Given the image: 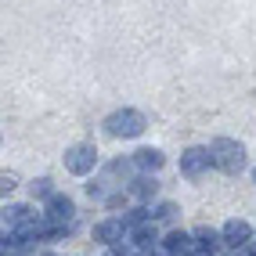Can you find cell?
Listing matches in <instances>:
<instances>
[{
	"label": "cell",
	"mask_w": 256,
	"mask_h": 256,
	"mask_svg": "<svg viewBox=\"0 0 256 256\" xmlns=\"http://www.w3.org/2000/svg\"><path fill=\"white\" fill-rule=\"evenodd\" d=\"M210 156H213V166L224 170V174H242L246 170V148L231 138H216L210 144Z\"/></svg>",
	"instance_id": "obj_1"
},
{
	"label": "cell",
	"mask_w": 256,
	"mask_h": 256,
	"mask_svg": "<svg viewBox=\"0 0 256 256\" xmlns=\"http://www.w3.org/2000/svg\"><path fill=\"white\" fill-rule=\"evenodd\" d=\"M72 213H76L72 198L62 195V192H54V195L47 198V206H44V220H50V224H69Z\"/></svg>",
	"instance_id": "obj_6"
},
{
	"label": "cell",
	"mask_w": 256,
	"mask_h": 256,
	"mask_svg": "<svg viewBox=\"0 0 256 256\" xmlns=\"http://www.w3.org/2000/svg\"><path fill=\"white\" fill-rule=\"evenodd\" d=\"M156 216H159V220H174V216H177V206H174V202H162V206L156 210Z\"/></svg>",
	"instance_id": "obj_15"
},
{
	"label": "cell",
	"mask_w": 256,
	"mask_h": 256,
	"mask_svg": "<svg viewBox=\"0 0 256 256\" xmlns=\"http://www.w3.org/2000/svg\"><path fill=\"white\" fill-rule=\"evenodd\" d=\"M242 252L246 256H256V246H242Z\"/></svg>",
	"instance_id": "obj_20"
},
{
	"label": "cell",
	"mask_w": 256,
	"mask_h": 256,
	"mask_svg": "<svg viewBox=\"0 0 256 256\" xmlns=\"http://www.w3.org/2000/svg\"><path fill=\"white\" fill-rule=\"evenodd\" d=\"M138 256H162V252H156V246H148V249H138Z\"/></svg>",
	"instance_id": "obj_18"
},
{
	"label": "cell",
	"mask_w": 256,
	"mask_h": 256,
	"mask_svg": "<svg viewBox=\"0 0 256 256\" xmlns=\"http://www.w3.org/2000/svg\"><path fill=\"white\" fill-rule=\"evenodd\" d=\"M14 184H18V177H14V174H4V177H0V192L11 195V192H14Z\"/></svg>",
	"instance_id": "obj_16"
},
{
	"label": "cell",
	"mask_w": 256,
	"mask_h": 256,
	"mask_svg": "<svg viewBox=\"0 0 256 256\" xmlns=\"http://www.w3.org/2000/svg\"><path fill=\"white\" fill-rule=\"evenodd\" d=\"M210 166H213L210 148H188L184 156H180V174H184V177H202Z\"/></svg>",
	"instance_id": "obj_4"
},
{
	"label": "cell",
	"mask_w": 256,
	"mask_h": 256,
	"mask_svg": "<svg viewBox=\"0 0 256 256\" xmlns=\"http://www.w3.org/2000/svg\"><path fill=\"white\" fill-rule=\"evenodd\" d=\"M252 184H256V170H252Z\"/></svg>",
	"instance_id": "obj_21"
},
{
	"label": "cell",
	"mask_w": 256,
	"mask_h": 256,
	"mask_svg": "<svg viewBox=\"0 0 256 256\" xmlns=\"http://www.w3.org/2000/svg\"><path fill=\"white\" fill-rule=\"evenodd\" d=\"M29 192L36 195V198H50V195H54V192H50V180H47V177H40V180H32V188H29Z\"/></svg>",
	"instance_id": "obj_13"
},
{
	"label": "cell",
	"mask_w": 256,
	"mask_h": 256,
	"mask_svg": "<svg viewBox=\"0 0 256 256\" xmlns=\"http://www.w3.org/2000/svg\"><path fill=\"white\" fill-rule=\"evenodd\" d=\"M4 256H29L26 249H11V252H4Z\"/></svg>",
	"instance_id": "obj_19"
},
{
	"label": "cell",
	"mask_w": 256,
	"mask_h": 256,
	"mask_svg": "<svg viewBox=\"0 0 256 256\" xmlns=\"http://www.w3.org/2000/svg\"><path fill=\"white\" fill-rule=\"evenodd\" d=\"M162 249H166V256H192L195 238L184 234V231H170V234L162 238Z\"/></svg>",
	"instance_id": "obj_8"
},
{
	"label": "cell",
	"mask_w": 256,
	"mask_h": 256,
	"mask_svg": "<svg viewBox=\"0 0 256 256\" xmlns=\"http://www.w3.org/2000/svg\"><path fill=\"white\" fill-rule=\"evenodd\" d=\"M192 238H195L198 246H206V249H216V231H210V228H195Z\"/></svg>",
	"instance_id": "obj_12"
},
{
	"label": "cell",
	"mask_w": 256,
	"mask_h": 256,
	"mask_svg": "<svg viewBox=\"0 0 256 256\" xmlns=\"http://www.w3.org/2000/svg\"><path fill=\"white\" fill-rule=\"evenodd\" d=\"M192 256H216V249H206V246H198V242H195V249H192Z\"/></svg>",
	"instance_id": "obj_17"
},
{
	"label": "cell",
	"mask_w": 256,
	"mask_h": 256,
	"mask_svg": "<svg viewBox=\"0 0 256 256\" xmlns=\"http://www.w3.org/2000/svg\"><path fill=\"white\" fill-rule=\"evenodd\" d=\"M98 166V148L94 144H72L69 152H65V170L69 174H76V177H83V174H90V170Z\"/></svg>",
	"instance_id": "obj_3"
},
{
	"label": "cell",
	"mask_w": 256,
	"mask_h": 256,
	"mask_svg": "<svg viewBox=\"0 0 256 256\" xmlns=\"http://www.w3.org/2000/svg\"><path fill=\"white\" fill-rule=\"evenodd\" d=\"M101 130L112 134V138H138V134L144 130V116L138 108H119V112H112L105 123H101Z\"/></svg>",
	"instance_id": "obj_2"
},
{
	"label": "cell",
	"mask_w": 256,
	"mask_h": 256,
	"mask_svg": "<svg viewBox=\"0 0 256 256\" xmlns=\"http://www.w3.org/2000/svg\"><path fill=\"white\" fill-rule=\"evenodd\" d=\"M134 162H138L141 170H159L166 159H162V152H159V148H141L138 156H134Z\"/></svg>",
	"instance_id": "obj_10"
},
{
	"label": "cell",
	"mask_w": 256,
	"mask_h": 256,
	"mask_svg": "<svg viewBox=\"0 0 256 256\" xmlns=\"http://www.w3.org/2000/svg\"><path fill=\"white\" fill-rule=\"evenodd\" d=\"M134 249H138V246H134V242H126V246H123V242H119V246H112V249H108V256H138V252H134Z\"/></svg>",
	"instance_id": "obj_14"
},
{
	"label": "cell",
	"mask_w": 256,
	"mask_h": 256,
	"mask_svg": "<svg viewBox=\"0 0 256 256\" xmlns=\"http://www.w3.org/2000/svg\"><path fill=\"white\" fill-rule=\"evenodd\" d=\"M126 234H130L126 220H123V216H112V220H101V224L94 228V242H101V246H119Z\"/></svg>",
	"instance_id": "obj_5"
},
{
	"label": "cell",
	"mask_w": 256,
	"mask_h": 256,
	"mask_svg": "<svg viewBox=\"0 0 256 256\" xmlns=\"http://www.w3.org/2000/svg\"><path fill=\"white\" fill-rule=\"evenodd\" d=\"M156 192H159V184L152 180V177H138V180L130 184V195H134V198H141V202L156 198Z\"/></svg>",
	"instance_id": "obj_9"
},
{
	"label": "cell",
	"mask_w": 256,
	"mask_h": 256,
	"mask_svg": "<svg viewBox=\"0 0 256 256\" xmlns=\"http://www.w3.org/2000/svg\"><path fill=\"white\" fill-rule=\"evenodd\" d=\"M220 238H224V246H234V249H242V246H249V238H252V228L246 224V220H228L224 224V231H220Z\"/></svg>",
	"instance_id": "obj_7"
},
{
	"label": "cell",
	"mask_w": 256,
	"mask_h": 256,
	"mask_svg": "<svg viewBox=\"0 0 256 256\" xmlns=\"http://www.w3.org/2000/svg\"><path fill=\"white\" fill-rule=\"evenodd\" d=\"M26 220H32L26 206H4V228H11V231H14V228H22Z\"/></svg>",
	"instance_id": "obj_11"
}]
</instances>
